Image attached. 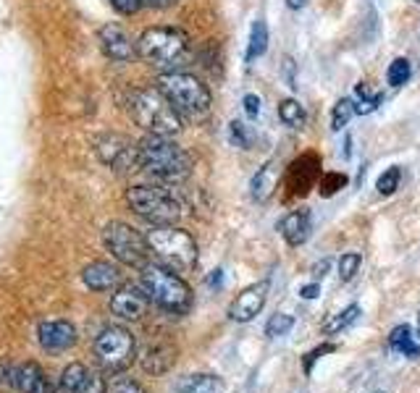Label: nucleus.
I'll return each mask as SVG.
<instances>
[{"label":"nucleus","instance_id":"1","mask_svg":"<svg viewBox=\"0 0 420 393\" xmlns=\"http://www.w3.org/2000/svg\"><path fill=\"white\" fill-rule=\"evenodd\" d=\"M140 168L155 181L181 184L192 173V157L181 145L173 142V137L145 134L140 139Z\"/></svg>","mask_w":420,"mask_h":393},{"label":"nucleus","instance_id":"2","mask_svg":"<svg viewBox=\"0 0 420 393\" xmlns=\"http://www.w3.org/2000/svg\"><path fill=\"white\" fill-rule=\"evenodd\" d=\"M126 110L145 134L176 137L181 131V116L158 87H134L126 98Z\"/></svg>","mask_w":420,"mask_h":393},{"label":"nucleus","instance_id":"3","mask_svg":"<svg viewBox=\"0 0 420 393\" xmlns=\"http://www.w3.org/2000/svg\"><path fill=\"white\" fill-rule=\"evenodd\" d=\"M158 89L166 95L181 121H202L210 113V89L197 76L184 71H163L158 76Z\"/></svg>","mask_w":420,"mask_h":393},{"label":"nucleus","instance_id":"4","mask_svg":"<svg viewBox=\"0 0 420 393\" xmlns=\"http://www.w3.org/2000/svg\"><path fill=\"white\" fill-rule=\"evenodd\" d=\"M147 244L155 262L171 267L173 273H190L197 265V241L190 231L179 226H150Z\"/></svg>","mask_w":420,"mask_h":393},{"label":"nucleus","instance_id":"5","mask_svg":"<svg viewBox=\"0 0 420 393\" xmlns=\"http://www.w3.org/2000/svg\"><path fill=\"white\" fill-rule=\"evenodd\" d=\"M142 270L140 286L147 291L152 305H158L163 312L169 314H184L192 307V288L184 284L179 273H173L171 267L160 262H147Z\"/></svg>","mask_w":420,"mask_h":393},{"label":"nucleus","instance_id":"6","mask_svg":"<svg viewBox=\"0 0 420 393\" xmlns=\"http://www.w3.org/2000/svg\"><path fill=\"white\" fill-rule=\"evenodd\" d=\"M126 205L150 226H173L181 218V202L173 192L155 184H134L126 189Z\"/></svg>","mask_w":420,"mask_h":393},{"label":"nucleus","instance_id":"7","mask_svg":"<svg viewBox=\"0 0 420 393\" xmlns=\"http://www.w3.org/2000/svg\"><path fill=\"white\" fill-rule=\"evenodd\" d=\"M187 50H190L187 34L181 29H173V27H150L137 39L140 58L163 71H173V66H179L187 55Z\"/></svg>","mask_w":420,"mask_h":393},{"label":"nucleus","instance_id":"8","mask_svg":"<svg viewBox=\"0 0 420 393\" xmlns=\"http://www.w3.org/2000/svg\"><path fill=\"white\" fill-rule=\"evenodd\" d=\"M92 354L103 373L119 375L137 359V341L124 325H105L92 341Z\"/></svg>","mask_w":420,"mask_h":393},{"label":"nucleus","instance_id":"9","mask_svg":"<svg viewBox=\"0 0 420 393\" xmlns=\"http://www.w3.org/2000/svg\"><path fill=\"white\" fill-rule=\"evenodd\" d=\"M103 244H105V249L119 260L121 265L145 267L152 257L147 236L140 234L129 223H121V220H110L108 226L103 228Z\"/></svg>","mask_w":420,"mask_h":393},{"label":"nucleus","instance_id":"10","mask_svg":"<svg viewBox=\"0 0 420 393\" xmlns=\"http://www.w3.org/2000/svg\"><path fill=\"white\" fill-rule=\"evenodd\" d=\"M95 155H98V160H100L103 166L110 168L119 176H129L134 171H142L140 142H134L126 134H116V131L100 134V137L95 139Z\"/></svg>","mask_w":420,"mask_h":393},{"label":"nucleus","instance_id":"11","mask_svg":"<svg viewBox=\"0 0 420 393\" xmlns=\"http://www.w3.org/2000/svg\"><path fill=\"white\" fill-rule=\"evenodd\" d=\"M98 45H100L103 55L113 63H131L137 58V39H131V34L119 24H105L98 29Z\"/></svg>","mask_w":420,"mask_h":393},{"label":"nucleus","instance_id":"12","mask_svg":"<svg viewBox=\"0 0 420 393\" xmlns=\"http://www.w3.org/2000/svg\"><path fill=\"white\" fill-rule=\"evenodd\" d=\"M147 307H150V296L137 284H121L116 294L110 296V312L129 323L142 320L147 314Z\"/></svg>","mask_w":420,"mask_h":393},{"label":"nucleus","instance_id":"13","mask_svg":"<svg viewBox=\"0 0 420 393\" xmlns=\"http://www.w3.org/2000/svg\"><path fill=\"white\" fill-rule=\"evenodd\" d=\"M77 328L69 320H45L37 328V344L51 354L69 352L71 346L77 344Z\"/></svg>","mask_w":420,"mask_h":393},{"label":"nucleus","instance_id":"14","mask_svg":"<svg viewBox=\"0 0 420 393\" xmlns=\"http://www.w3.org/2000/svg\"><path fill=\"white\" fill-rule=\"evenodd\" d=\"M11 388L16 393H53L51 378L37 362H21L11 367Z\"/></svg>","mask_w":420,"mask_h":393},{"label":"nucleus","instance_id":"15","mask_svg":"<svg viewBox=\"0 0 420 393\" xmlns=\"http://www.w3.org/2000/svg\"><path fill=\"white\" fill-rule=\"evenodd\" d=\"M265 299H268V284H265V281L250 286V288H244V291L231 302L229 317L237 320V323H250L252 317L263 309Z\"/></svg>","mask_w":420,"mask_h":393},{"label":"nucleus","instance_id":"16","mask_svg":"<svg viewBox=\"0 0 420 393\" xmlns=\"http://www.w3.org/2000/svg\"><path fill=\"white\" fill-rule=\"evenodd\" d=\"M81 284L90 291H113L121 286V270L113 262L105 260H95L81 270Z\"/></svg>","mask_w":420,"mask_h":393},{"label":"nucleus","instance_id":"17","mask_svg":"<svg viewBox=\"0 0 420 393\" xmlns=\"http://www.w3.org/2000/svg\"><path fill=\"white\" fill-rule=\"evenodd\" d=\"M279 231L289 246H302L310 239L313 231L310 210H291L289 215H284V220L279 223Z\"/></svg>","mask_w":420,"mask_h":393},{"label":"nucleus","instance_id":"18","mask_svg":"<svg viewBox=\"0 0 420 393\" xmlns=\"http://www.w3.org/2000/svg\"><path fill=\"white\" fill-rule=\"evenodd\" d=\"M176 359V349L169 341H155V344H147L145 352L140 357V364L145 373L150 375H163L171 370V364Z\"/></svg>","mask_w":420,"mask_h":393},{"label":"nucleus","instance_id":"19","mask_svg":"<svg viewBox=\"0 0 420 393\" xmlns=\"http://www.w3.org/2000/svg\"><path fill=\"white\" fill-rule=\"evenodd\" d=\"M276 189H279V163H276V160H268V163L263 168H258V173L252 176V184H250L252 199L268 202Z\"/></svg>","mask_w":420,"mask_h":393},{"label":"nucleus","instance_id":"20","mask_svg":"<svg viewBox=\"0 0 420 393\" xmlns=\"http://www.w3.org/2000/svg\"><path fill=\"white\" fill-rule=\"evenodd\" d=\"M320 176V163L315 155H305L297 163H291L289 168V184L291 192H308V187H313V181Z\"/></svg>","mask_w":420,"mask_h":393},{"label":"nucleus","instance_id":"21","mask_svg":"<svg viewBox=\"0 0 420 393\" xmlns=\"http://www.w3.org/2000/svg\"><path fill=\"white\" fill-rule=\"evenodd\" d=\"M92 373L79 362H71L58 378V385H55V391L53 393H81L84 391V385L90 383Z\"/></svg>","mask_w":420,"mask_h":393},{"label":"nucleus","instance_id":"22","mask_svg":"<svg viewBox=\"0 0 420 393\" xmlns=\"http://www.w3.org/2000/svg\"><path fill=\"white\" fill-rule=\"evenodd\" d=\"M389 349L397 354H405V357H410V359L420 357V344L415 341V335H412V331L407 325H397V328L391 331Z\"/></svg>","mask_w":420,"mask_h":393},{"label":"nucleus","instance_id":"23","mask_svg":"<svg viewBox=\"0 0 420 393\" xmlns=\"http://www.w3.org/2000/svg\"><path fill=\"white\" fill-rule=\"evenodd\" d=\"M179 393H223V380L216 375H190L179 383Z\"/></svg>","mask_w":420,"mask_h":393},{"label":"nucleus","instance_id":"24","mask_svg":"<svg viewBox=\"0 0 420 393\" xmlns=\"http://www.w3.org/2000/svg\"><path fill=\"white\" fill-rule=\"evenodd\" d=\"M265 48H268V27H265V21L258 19L255 24H252L250 29V42H247V60H255L261 58L263 53H265Z\"/></svg>","mask_w":420,"mask_h":393},{"label":"nucleus","instance_id":"25","mask_svg":"<svg viewBox=\"0 0 420 393\" xmlns=\"http://www.w3.org/2000/svg\"><path fill=\"white\" fill-rule=\"evenodd\" d=\"M360 317V307L357 305H350L347 309H341L339 314H334L329 323L323 325V333L326 335H334V333H339V331H344V328H350L355 320Z\"/></svg>","mask_w":420,"mask_h":393},{"label":"nucleus","instance_id":"26","mask_svg":"<svg viewBox=\"0 0 420 393\" xmlns=\"http://www.w3.org/2000/svg\"><path fill=\"white\" fill-rule=\"evenodd\" d=\"M352 116H357L355 110V100L341 98L336 105H334V113H331V131H341L352 121Z\"/></svg>","mask_w":420,"mask_h":393},{"label":"nucleus","instance_id":"27","mask_svg":"<svg viewBox=\"0 0 420 393\" xmlns=\"http://www.w3.org/2000/svg\"><path fill=\"white\" fill-rule=\"evenodd\" d=\"M279 118L287 124V126L300 128L308 116H305V108H302L297 100H284V102L279 105Z\"/></svg>","mask_w":420,"mask_h":393},{"label":"nucleus","instance_id":"28","mask_svg":"<svg viewBox=\"0 0 420 393\" xmlns=\"http://www.w3.org/2000/svg\"><path fill=\"white\" fill-rule=\"evenodd\" d=\"M412 76V63L407 58H394L389 63V71H386V81L391 87H402L407 79Z\"/></svg>","mask_w":420,"mask_h":393},{"label":"nucleus","instance_id":"29","mask_svg":"<svg viewBox=\"0 0 420 393\" xmlns=\"http://www.w3.org/2000/svg\"><path fill=\"white\" fill-rule=\"evenodd\" d=\"M400 181H402V171L397 166H391L379 176V181H376V189H379V194L389 196V194H394V192L400 189Z\"/></svg>","mask_w":420,"mask_h":393},{"label":"nucleus","instance_id":"30","mask_svg":"<svg viewBox=\"0 0 420 393\" xmlns=\"http://www.w3.org/2000/svg\"><path fill=\"white\" fill-rule=\"evenodd\" d=\"M229 142L239 149H250V145H252L250 126H247V124H242V121H231L229 124Z\"/></svg>","mask_w":420,"mask_h":393},{"label":"nucleus","instance_id":"31","mask_svg":"<svg viewBox=\"0 0 420 393\" xmlns=\"http://www.w3.org/2000/svg\"><path fill=\"white\" fill-rule=\"evenodd\" d=\"M291 325H294V317L287 312H276L273 317L268 320V325H265V335H270V338H279V335H287L291 331Z\"/></svg>","mask_w":420,"mask_h":393},{"label":"nucleus","instance_id":"32","mask_svg":"<svg viewBox=\"0 0 420 393\" xmlns=\"http://www.w3.org/2000/svg\"><path fill=\"white\" fill-rule=\"evenodd\" d=\"M360 262L362 257L357 255V252H347V255H341L339 260V278L347 284V281H352L355 275H357V270H360Z\"/></svg>","mask_w":420,"mask_h":393},{"label":"nucleus","instance_id":"33","mask_svg":"<svg viewBox=\"0 0 420 393\" xmlns=\"http://www.w3.org/2000/svg\"><path fill=\"white\" fill-rule=\"evenodd\" d=\"M344 184H347V178L341 176V173H323L318 181V192L323 196H334Z\"/></svg>","mask_w":420,"mask_h":393},{"label":"nucleus","instance_id":"34","mask_svg":"<svg viewBox=\"0 0 420 393\" xmlns=\"http://www.w3.org/2000/svg\"><path fill=\"white\" fill-rule=\"evenodd\" d=\"M105 393H145V388L134 378H113L105 385Z\"/></svg>","mask_w":420,"mask_h":393},{"label":"nucleus","instance_id":"35","mask_svg":"<svg viewBox=\"0 0 420 393\" xmlns=\"http://www.w3.org/2000/svg\"><path fill=\"white\" fill-rule=\"evenodd\" d=\"M110 6L119 11L121 16H131L145 6V0H110Z\"/></svg>","mask_w":420,"mask_h":393},{"label":"nucleus","instance_id":"36","mask_svg":"<svg viewBox=\"0 0 420 393\" xmlns=\"http://www.w3.org/2000/svg\"><path fill=\"white\" fill-rule=\"evenodd\" d=\"M242 105H244V113H247V116L250 118H258L261 116V110H263V102H261V98H258V95H244V98H242Z\"/></svg>","mask_w":420,"mask_h":393},{"label":"nucleus","instance_id":"37","mask_svg":"<svg viewBox=\"0 0 420 393\" xmlns=\"http://www.w3.org/2000/svg\"><path fill=\"white\" fill-rule=\"evenodd\" d=\"M381 100H357L355 102V110H357V116H368V113H373V110L379 108Z\"/></svg>","mask_w":420,"mask_h":393},{"label":"nucleus","instance_id":"38","mask_svg":"<svg viewBox=\"0 0 420 393\" xmlns=\"http://www.w3.org/2000/svg\"><path fill=\"white\" fill-rule=\"evenodd\" d=\"M329 352H334V346H331V344L320 346V349H315V352H310V354H308V359H305V373H310V370H313V362H315V359H318L320 354H329Z\"/></svg>","mask_w":420,"mask_h":393},{"label":"nucleus","instance_id":"39","mask_svg":"<svg viewBox=\"0 0 420 393\" xmlns=\"http://www.w3.org/2000/svg\"><path fill=\"white\" fill-rule=\"evenodd\" d=\"M81 393H105V380L103 378H98V375H92L90 383L84 385V391Z\"/></svg>","mask_w":420,"mask_h":393},{"label":"nucleus","instance_id":"40","mask_svg":"<svg viewBox=\"0 0 420 393\" xmlns=\"http://www.w3.org/2000/svg\"><path fill=\"white\" fill-rule=\"evenodd\" d=\"M355 95H357V100H381L379 92H373L368 84H357V87H355Z\"/></svg>","mask_w":420,"mask_h":393},{"label":"nucleus","instance_id":"41","mask_svg":"<svg viewBox=\"0 0 420 393\" xmlns=\"http://www.w3.org/2000/svg\"><path fill=\"white\" fill-rule=\"evenodd\" d=\"M284 74H287V81H289V87L294 89L297 84H294V60L291 58H284Z\"/></svg>","mask_w":420,"mask_h":393},{"label":"nucleus","instance_id":"42","mask_svg":"<svg viewBox=\"0 0 420 393\" xmlns=\"http://www.w3.org/2000/svg\"><path fill=\"white\" fill-rule=\"evenodd\" d=\"M176 3H181V0H145V6H150V8H169Z\"/></svg>","mask_w":420,"mask_h":393},{"label":"nucleus","instance_id":"43","mask_svg":"<svg viewBox=\"0 0 420 393\" xmlns=\"http://www.w3.org/2000/svg\"><path fill=\"white\" fill-rule=\"evenodd\" d=\"M318 291H320L318 284H310V286H305V288H300L302 299H315V296H318Z\"/></svg>","mask_w":420,"mask_h":393},{"label":"nucleus","instance_id":"44","mask_svg":"<svg viewBox=\"0 0 420 393\" xmlns=\"http://www.w3.org/2000/svg\"><path fill=\"white\" fill-rule=\"evenodd\" d=\"M305 3H308V0H287V6H289V8H294V11L305 8Z\"/></svg>","mask_w":420,"mask_h":393},{"label":"nucleus","instance_id":"45","mask_svg":"<svg viewBox=\"0 0 420 393\" xmlns=\"http://www.w3.org/2000/svg\"><path fill=\"white\" fill-rule=\"evenodd\" d=\"M208 284H210V286H221V270H216V275H213V278H210Z\"/></svg>","mask_w":420,"mask_h":393},{"label":"nucleus","instance_id":"46","mask_svg":"<svg viewBox=\"0 0 420 393\" xmlns=\"http://www.w3.org/2000/svg\"><path fill=\"white\" fill-rule=\"evenodd\" d=\"M418 338H420V317H418Z\"/></svg>","mask_w":420,"mask_h":393},{"label":"nucleus","instance_id":"47","mask_svg":"<svg viewBox=\"0 0 420 393\" xmlns=\"http://www.w3.org/2000/svg\"><path fill=\"white\" fill-rule=\"evenodd\" d=\"M376 393H383V391H376Z\"/></svg>","mask_w":420,"mask_h":393},{"label":"nucleus","instance_id":"48","mask_svg":"<svg viewBox=\"0 0 420 393\" xmlns=\"http://www.w3.org/2000/svg\"><path fill=\"white\" fill-rule=\"evenodd\" d=\"M415 3H420V0H415Z\"/></svg>","mask_w":420,"mask_h":393}]
</instances>
